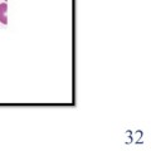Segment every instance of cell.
Returning <instances> with one entry per match:
<instances>
[{
	"label": "cell",
	"instance_id": "obj_1",
	"mask_svg": "<svg viewBox=\"0 0 151 151\" xmlns=\"http://www.w3.org/2000/svg\"><path fill=\"white\" fill-rule=\"evenodd\" d=\"M0 23L3 25L8 24V3L6 1L0 4Z\"/></svg>",
	"mask_w": 151,
	"mask_h": 151
},
{
	"label": "cell",
	"instance_id": "obj_2",
	"mask_svg": "<svg viewBox=\"0 0 151 151\" xmlns=\"http://www.w3.org/2000/svg\"><path fill=\"white\" fill-rule=\"evenodd\" d=\"M4 1H8V0H4Z\"/></svg>",
	"mask_w": 151,
	"mask_h": 151
}]
</instances>
